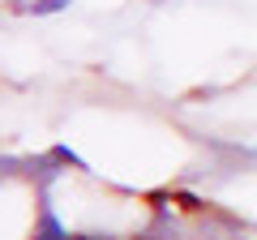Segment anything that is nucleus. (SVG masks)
Returning a JSON list of instances; mask_svg holds the SVG:
<instances>
[{
	"instance_id": "f257e3e1",
	"label": "nucleus",
	"mask_w": 257,
	"mask_h": 240,
	"mask_svg": "<svg viewBox=\"0 0 257 240\" xmlns=\"http://www.w3.org/2000/svg\"><path fill=\"white\" fill-rule=\"evenodd\" d=\"M22 172L39 185V193H47V189H52V180L60 176V163H56L52 150H47V155H26V159H22Z\"/></svg>"
},
{
	"instance_id": "f03ea898",
	"label": "nucleus",
	"mask_w": 257,
	"mask_h": 240,
	"mask_svg": "<svg viewBox=\"0 0 257 240\" xmlns=\"http://www.w3.org/2000/svg\"><path fill=\"white\" fill-rule=\"evenodd\" d=\"M30 240H73L69 231H64V223L56 219L47 193H39V223H35V236H30Z\"/></svg>"
},
{
	"instance_id": "7ed1b4c3",
	"label": "nucleus",
	"mask_w": 257,
	"mask_h": 240,
	"mask_svg": "<svg viewBox=\"0 0 257 240\" xmlns=\"http://www.w3.org/2000/svg\"><path fill=\"white\" fill-rule=\"evenodd\" d=\"M52 155H56V163H60V167H77V172H86V159H82V155H73L69 146H60V142L52 146Z\"/></svg>"
},
{
	"instance_id": "20e7f679",
	"label": "nucleus",
	"mask_w": 257,
	"mask_h": 240,
	"mask_svg": "<svg viewBox=\"0 0 257 240\" xmlns=\"http://www.w3.org/2000/svg\"><path fill=\"white\" fill-rule=\"evenodd\" d=\"M172 202H180L189 214H206V210H210V206H206L197 193H184V189H176V193H172Z\"/></svg>"
},
{
	"instance_id": "39448f33",
	"label": "nucleus",
	"mask_w": 257,
	"mask_h": 240,
	"mask_svg": "<svg viewBox=\"0 0 257 240\" xmlns=\"http://www.w3.org/2000/svg\"><path fill=\"white\" fill-rule=\"evenodd\" d=\"M60 9H69V0H35V5H30L35 18H47V13H60Z\"/></svg>"
},
{
	"instance_id": "423d86ee",
	"label": "nucleus",
	"mask_w": 257,
	"mask_h": 240,
	"mask_svg": "<svg viewBox=\"0 0 257 240\" xmlns=\"http://www.w3.org/2000/svg\"><path fill=\"white\" fill-rule=\"evenodd\" d=\"M13 172H22V159H13V155H0V176H13Z\"/></svg>"
},
{
	"instance_id": "0eeeda50",
	"label": "nucleus",
	"mask_w": 257,
	"mask_h": 240,
	"mask_svg": "<svg viewBox=\"0 0 257 240\" xmlns=\"http://www.w3.org/2000/svg\"><path fill=\"white\" fill-rule=\"evenodd\" d=\"M73 240H116V236H107V231H103V236L99 231H82V236H73Z\"/></svg>"
}]
</instances>
